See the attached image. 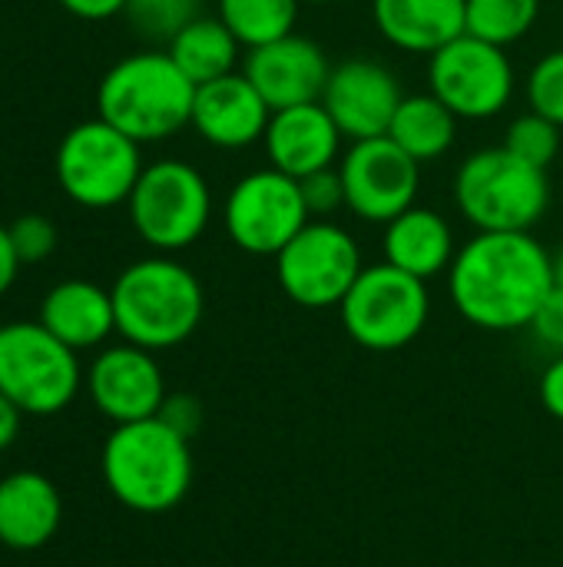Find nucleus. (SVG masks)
I'll use <instances>...</instances> for the list:
<instances>
[{
    "label": "nucleus",
    "instance_id": "nucleus-1",
    "mask_svg": "<svg viewBox=\"0 0 563 567\" xmlns=\"http://www.w3.org/2000/svg\"><path fill=\"white\" fill-rule=\"evenodd\" d=\"M448 289L471 326L524 329L554 289V256L531 233H478L458 249Z\"/></svg>",
    "mask_w": 563,
    "mask_h": 567
},
{
    "label": "nucleus",
    "instance_id": "nucleus-2",
    "mask_svg": "<svg viewBox=\"0 0 563 567\" xmlns=\"http://www.w3.org/2000/svg\"><path fill=\"white\" fill-rule=\"evenodd\" d=\"M196 83L163 50L129 53L106 70L96 90L100 120L136 143H159L192 123Z\"/></svg>",
    "mask_w": 563,
    "mask_h": 567
},
{
    "label": "nucleus",
    "instance_id": "nucleus-3",
    "mask_svg": "<svg viewBox=\"0 0 563 567\" xmlns=\"http://www.w3.org/2000/svg\"><path fill=\"white\" fill-rule=\"evenodd\" d=\"M116 332L149 352L183 346L202 322L206 296L199 279L169 256H149L113 282Z\"/></svg>",
    "mask_w": 563,
    "mask_h": 567
},
{
    "label": "nucleus",
    "instance_id": "nucleus-4",
    "mask_svg": "<svg viewBox=\"0 0 563 567\" xmlns=\"http://www.w3.org/2000/svg\"><path fill=\"white\" fill-rule=\"evenodd\" d=\"M103 478L126 508L143 515L169 512L192 485L189 439L173 432L159 415L116 425L103 445Z\"/></svg>",
    "mask_w": 563,
    "mask_h": 567
},
{
    "label": "nucleus",
    "instance_id": "nucleus-5",
    "mask_svg": "<svg viewBox=\"0 0 563 567\" xmlns=\"http://www.w3.org/2000/svg\"><path fill=\"white\" fill-rule=\"evenodd\" d=\"M455 203L478 233H531L551 206L548 169L504 146L478 150L455 173Z\"/></svg>",
    "mask_w": 563,
    "mask_h": 567
},
{
    "label": "nucleus",
    "instance_id": "nucleus-6",
    "mask_svg": "<svg viewBox=\"0 0 563 567\" xmlns=\"http://www.w3.org/2000/svg\"><path fill=\"white\" fill-rule=\"evenodd\" d=\"M126 206L136 236L166 256L189 249L206 233L212 193L196 166L183 159H159L143 166Z\"/></svg>",
    "mask_w": 563,
    "mask_h": 567
},
{
    "label": "nucleus",
    "instance_id": "nucleus-7",
    "mask_svg": "<svg viewBox=\"0 0 563 567\" xmlns=\"http://www.w3.org/2000/svg\"><path fill=\"white\" fill-rule=\"evenodd\" d=\"M338 309L345 332L362 349L395 352L411 346L425 332L431 299L425 279H415L392 262H378L362 269Z\"/></svg>",
    "mask_w": 563,
    "mask_h": 567
},
{
    "label": "nucleus",
    "instance_id": "nucleus-8",
    "mask_svg": "<svg viewBox=\"0 0 563 567\" xmlns=\"http://www.w3.org/2000/svg\"><path fill=\"white\" fill-rule=\"evenodd\" d=\"M80 389V362L43 322L0 326V392L27 415L63 412Z\"/></svg>",
    "mask_w": 563,
    "mask_h": 567
},
{
    "label": "nucleus",
    "instance_id": "nucleus-9",
    "mask_svg": "<svg viewBox=\"0 0 563 567\" xmlns=\"http://www.w3.org/2000/svg\"><path fill=\"white\" fill-rule=\"evenodd\" d=\"M139 173V143L100 116L73 126L56 150V183L73 203L86 209H110L126 203Z\"/></svg>",
    "mask_w": 563,
    "mask_h": 567
},
{
    "label": "nucleus",
    "instance_id": "nucleus-10",
    "mask_svg": "<svg viewBox=\"0 0 563 567\" xmlns=\"http://www.w3.org/2000/svg\"><path fill=\"white\" fill-rule=\"evenodd\" d=\"M362 269L358 243L332 219H309L305 229L275 256V279L302 309L342 306Z\"/></svg>",
    "mask_w": 563,
    "mask_h": 567
},
{
    "label": "nucleus",
    "instance_id": "nucleus-11",
    "mask_svg": "<svg viewBox=\"0 0 563 567\" xmlns=\"http://www.w3.org/2000/svg\"><path fill=\"white\" fill-rule=\"evenodd\" d=\"M309 219L299 179L275 166L242 176L222 209L229 239L249 256H279Z\"/></svg>",
    "mask_w": 563,
    "mask_h": 567
},
{
    "label": "nucleus",
    "instance_id": "nucleus-12",
    "mask_svg": "<svg viewBox=\"0 0 563 567\" xmlns=\"http://www.w3.org/2000/svg\"><path fill=\"white\" fill-rule=\"evenodd\" d=\"M428 83L458 120H491L514 96V66L504 47L461 33L428 56Z\"/></svg>",
    "mask_w": 563,
    "mask_h": 567
},
{
    "label": "nucleus",
    "instance_id": "nucleus-13",
    "mask_svg": "<svg viewBox=\"0 0 563 567\" xmlns=\"http://www.w3.org/2000/svg\"><path fill=\"white\" fill-rule=\"evenodd\" d=\"M345 183V209L365 223H392L415 206L421 163L411 159L392 136L355 140L338 159Z\"/></svg>",
    "mask_w": 563,
    "mask_h": 567
},
{
    "label": "nucleus",
    "instance_id": "nucleus-14",
    "mask_svg": "<svg viewBox=\"0 0 563 567\" xmlns=\"http://www.w3.org/2000/svg\"><path fill=\"white\" fill-rule=\"evenodd\" d=\"M405 93L395 80V73L378 60H345L332 66L322 106L335 120L345 140H375L388 136V126L395 120V110L402 106Z\"/></svg>",
    "mask_w": 563,
    "mask_h": 567
},
{
    "label": "nucleus",
    "instance_id": "nucleus-15",
    "mask_svg": "<svg viewBox=\"0 0 563 567\" xmlns=\"http://www.w3.org/2000/svg\"><path fill=\"white\" fill-rule=\"evenodd\" d=\"M242 73L272 110H285V106L319 103L332 66L315 40L302 33H289L272 43L252 47L242 60Z\"/></svg>",
    "mask_w": 563,
    "mask_h": 567
},
{
    "label": "nucleus",
    "instance_id": "nucleus-16",
    "mask_svg": "<svg viewBox=\"0 0 563 567\" xmlns=\"http://www.w3.org/2000/svg\"><path fill=\"white\" fill-rule=\"evenodd\" d=\"M86 385L96 409L116 425L153 419L166 402V382L153 352L133 342L100 352Z\"/></svg>",
    "mask_w": 563,
    "mask_h": 567
},
{
    "label": "nucleus",
    "instance_id": "nucleus-17",
    "mask_svg": "<svg viewBox=\"0 0 563 567\" xmlns=\"http://www.w3.org/2000/svg\"><path fill=\"white\" fill-rule=\"evenodd\" d=\"M272 106L249 83L246 73H229L196 86L192 130L219 150H246L269 130Z\"/></svg>",
    "mask_w": 563,
    "mask_h": 567
},
{
    "label": "nucleus",
    "instance_id": "nucleus-18",
    "mask_svg": "<svg viewBox=\"0 0 563 567\" xmlns=\"http://www.w3.org/2000/svg\"><path fill=\"white\" fill-rule=\"evenodd\" d=\"M342 130L329 116V110L319 103L285 106L272 110L269 130L262 136L269 163L295 179L338 166L342 159Z\"/></svg>",
    "mask_w": 563,
    "mask_h": 567
},
{
    "label": "nucleus",
    "instance_id": "nucleus-19",
    "mask_svg": "<svg viewBox=\"0 0 563 567\" xmlns=\"http://www.w3.org/2000/svg\"><path fill=\"white\" fill-rule=\"evenodd\" d=\"M382 249H385V262L425 282L448 272L458 256L448 219L428 206H411L392 223H385Z\"/></svg>",
    "mask_w": 563,
    "mask_h": 567
},
{
    "label": "nucleus",
    "instance_id": "nucleus-20",
    "mask_svg": "<svg viewBox=\"0 0 563 567\" xmlns=\"http://www.w3.org/2000/svg\"><path fill=\"white\" fill-rule=\"evenodd\" d=\"M63 502L50 478L17 472L0 482V542L13 551L43 548L60 528Z\"/></svg>",
    "mask_w": 563,
    "mask_h": 567
},
{
    "label": "nucleus",
    "instance_id": "nucleus-21",
    "mask_svg": "<svg viewBox=\"0 0 563 567\" xmlns=\"http://www.w3.org/2000/svg\"><path fill=\"white\" fill-rule=\"evenodd\" d=\"M378 33L408 53H435L465 33V0H372Z\"/></svg>",
    "mask_w": 563,
    "mask_h": 567
},
{
    "label": "nucleus",
    "instance_id": "nucleus-22",
    "mask_svg": "<svg viewBox=\"0 0 563 567\" xmlns=\"http://www.w3.org/2000/svg\"><path fill=\"white\" fill-rule=\"evenodd\" d=\"M40 322L73 352L93 349L106 342L110 332H116L113 292L86 279H66L46 292L40 306Z\"/></svg>",
    "mask_w": 563,
    "mask_h": 567
},
{
    "label": "nucleus",
    "instance_id": "nucleus-23",
    "mask_svg": "<svg viewBox=\"0 0 563 567\" xmlns=\"http://www.w3.org/2000/svg\"><path fill=\"white\" fill-rule=\"evenodd\" d=\"M239 50L242 43L236 40V33L219 20V17H196L192 23H186L173 40H169V56L176 60V66L196 83H209L219 76L236 73L239 63Z\"/></svg>",
    "mask_w": 563,
    "mask_h": 567
},
{
    "label": "nucleus",
    "instance_id": "nucleus-24",
    "mask_svg": "<svg viewBox=\"0 0 563 567\" xmlns=\"http://www.w3.org/2000/svg\"><path fill=\"white\" fill-rule=\"evenodd\" d=\"M388 136L418 163L441 159L458 136V116L435 96V93H415L405 96L395 110V120L388 126Z\"/></svg>",
    "mask_w": 563,
    "mask_h": 567
},
{
    "label": "nucleus",
    "instance_id": "nucleus-25",
    "mask_svg": "<svg viewBox=\"0 0 563 567\" xmlns=\"http://www.w3.org/2000/svg\"><path fill=\"white\" fill-rule=\"evenodd\" d=\"M302 0H219V20L252 50L295 33Z\"/></svg>",
    "mask_w": 563,
    "mask_h": 567
},
{
    "label": "nucleus",
    "instance_id": "nucleus-26",
    "mask_svg": "<svg viewBox=\"0 0 563 567\" xmlns=\"http://www.w3.org/2000/svg\"><path fill=\"white\" fill-rule=\"evenodd\" d=\"M538 13L541 0H465V33L511 47L534 27Z\"/></svg>",
    "mask_w": 563,
    "mask_h": 567
},
{
    "label": "nucleus",
    "instance_id": "nucleus-27",
    "mask_svg": "<svg viewBox=\"0 0 563 567\" xmlns=\"http://www.w3.org/2000/svg\"><path fill=\"white\" fill-rule=\"evenodd\" d=\"M561 130L563 126H557L554 120L531 110L508 126L504 150H511L518 159H524L531 166L548 169L554 163V156L561 153Z\"/></svg>",
    "mask_w": 563,
    "mask_h": 567
},
{
    "label": "nucleus",
    "instance_id": "nucleus-28",
    "mask_svg": "<svg viewBox=\"0 0 563 567\" xmlns=\"http://www.w3.org/2000/svg\"><path fill=\"white\" fill-rule=\"evenodd\" d=\"M133 30L146 40H173L199 17V0H129L123 10Z\"/></svg>",
    "mask_w": 563,
    "mask_h": 567
},
{
    "label": "nucleus",
    "instance_id": "nucleus-29",
    "mask_svg": "<svg viewBox=\"0 0 563 567\" xmlns=\"http://www.w3.org/2000/svg\"><path fill=\"white\" fill-rule=\"evenodd\" d=\"M528 103L534 113L563 126V50L544 53L528 73Z\"/></svg>",
    "mask_w": 563,
    "mask_h": 567
},
{
    "label": "nucleus",
    "instance_id": "nucleus-30",
    "mask_svg": "<svg viewBox=\"0 0 563 567\" xmlns=\"http://www.w3.org/2000/svg\"><path fill=\"white\" fill-rule=\"evenodd\" d=\"M7 233H10V243H13V252H17L20 266L40 262L56 249V226L40 213H27V216L13 219L7 226Z\"/></svg>",
    "mask_w": 563,
    "mask_h": 567
},
{
    "label": "nucleus",
    "instance_id": "nucleus-31",
    "mask_svg": "<svg viewBox=\"0 0 563 567\" xmlns=\"http://www.w3.org/2000/svg\"><path fill=\"white\" fill-rule=\"evenodd\" d=\"M299 186H302V199H305V209L312 219H329L332 213H338L345 206V183H342L338 166L309 173L299 179Z\"/></svg>",
    "mask_w": 563,
    "mask_h": 567
},
{
    "label": "nucleus",
    "instance_id": "nucleus-32",
    "mask_svg": "<svg viewBox=\"0 0 563 567\" xmlns=\"http://www.w3.org/2000/svg\"><path fill=\"white\" fill-rule=\"evenodd\" d=\"M531 332H534V339L541 342V346H548V349H554V352H561L563 355V289L561 286H554L548 296H544V302H541V309L534 312V319H531V326H528Z\"/></svg>",
    "mask_w": 563,
    "mask_h": 567
},
{
    "label": "nucleus",
    "instance_id": "nucleus-33",
    "mask_svg": "<svg viewBox=\"0 0 563 567\" xmlns=\"http://www.w3.org/2000/svg\"><path fill=\"white\" fill-rule=\"evenodd\" d=\"M159 419L179 432L183 439H192L202 425V405L192 399V395H166L163 409H159Z\"/></svg>",
    "mask_w": 563,
    "mask_h": 567
},
{
    "label": "nucleus",
    "instance_id": "nucleus-34",
    "mask_svg": "<svg viewBox=\"0 0 563 567\" xmlns=\"http://www.w3.org/2000/svg\"><path fill=\"white\" fill-rule=\"evenodd\" d=\"M541 402L548 409V415H554L557 422H563V355H557L544 379H541Z\"/></svg>",
    "mask_w": 563,
    "mask_h": 567
},
{
    "label": "nucleus",
    "instance_id": "nucleus-35",
    "mask_svg": "<svg viewBox=\"0 0 563 567\" xmlns=\"http://www.w3.org/2000/svg\"><path fill=\"white\" fill-rule=\"evenodd\" d=\"M129 0H60L63 10H70L80 20H110L126 10Z\"/></svg>",
    "mask_w": 563,
    "mask_h": 567
},
{
    "label": "nucleus",
    "instance_id": "nucleus-36",
    "mask_svg": "<svg viewBox=\"0 0 563 567\" xmlns=\"http://www.w3.org/2000/svg\"><path fill=\"white\" fill-rule=\"evenodd\" d=\"M17 269H20V259H17V252H13L10 233H7V226H0V296L13 286Z\"/></svg>",
    "mask_w": 563,
    "mask_h": 567
},
{
    "label": "nucleus",
    "instance_id": "nucleus-37",
    "mask_svg": "<svg viewBox=\"0 0 563 567\" xmlns=\"http://www.w3.org/2000/svg\"><path fill=\"white\" fill-rule=\"evenodd\" d=\"M20 409L0 392V452L7 449V445H13V439H17V432H20Z\"/></svg>",
    "mask_w": 563,
    "mask_h": 567
},
{
    "label": "nucleus",
    "instance_id": "nucleus-38",
    "mask_svg": "<svg viewBox=\"0 0 563 567\" xmlns=\"http://www.w3.org/2000/svg\"><path fill=\"white\" fill-rule=\"evenodd\" d=\"M554 286L563 289V246L561 252H554Z\"/></svg>",
    "mask_w": 563,
    "mask_h": 567
},
{
    "label": "nucleus",
    "instance_id": "nucleus-39",
    "mask_svg": "<svg viewBox=\"0 0 563 567\" xmlns=\"http://www.w3.org/2000/svg\"><path fill=\"white\" fill-rule=\"evenodd\" d=\"M302 3H335V0H302Z\"/></svg>",
    "mask_w": 563,
    "mask_h": 567
}]
</instances>
